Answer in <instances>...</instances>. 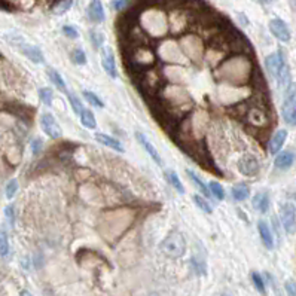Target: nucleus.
<instances>
[{"mask_svg": "<svg viewBox=\"0 0 296 296\" xmlns=\"http://www.w3.org/2000/svg\"><path fill=\"white\" fill-rule=\"evenodd\" d=\"M48 78L49 80L55 85V88L60 90L61 93H66L67 94V86H66V83H64V79L61 78V75H60L57 70H54V69H48Z\"/></svg>", "mask_w": 296, "mask_h": 296, "instance_id": "aec40b11", "label": "nucleus"}, {"mask_svg": "<svg viewBox=\"0 0 296 296\" xmlns=\"http://www.w3.org/2000/svg\"><path fill=\"white\" fill-rule=\"evenodd\" d=\"M165 177L167 180L170 182V185L177 191L179 194H185V188H183V185H182V180L179 179L177 173L176 171H173V170H168L167 173H165Z\"/></svg>", "mask_w": 296, "mask_h": 296, "instance_id": "412c9836", "label": "nucleus"}, {"mask_svg": "<svg viewBox=\"0 0 296 296\" xmlns=\"http://www.w3.org/2000/svg\"><path fill=\"white\" fill-rule=\"evenodd\" d=\"M101 66H103L104 72H106L112 79H116V78H118V69H116L115 55H113L112 48H103V49H101Z\"/></svg>", "mask_w": 296, "mask_h": 296, "instance_id": "1a4fd4ad", "label": "nucleus"}, {"mask_svg": "<svg viewBox=\"0 0 296 296\" xmlns=\"http://www.w3.org/2000/svg\"><path fill=\"white\" fill-rule=\"evenodd\" d=\"M90 38H91V42L94 43V46L96 48H101L103 46V43H104V35L99 32V30H91V33H90Z\"/></svg>", "mask_w": 296, "mask_h": 296, "instance_id": "7c9ffc66", "label": "nucleus"}, {"mask_svg": "<svg viewBox=\"0 0 296 296\" xmlns=\"http://www.w3.org/2000/svg\"><path fill=\"white\" fill-rule=\"evenodd\" d=\"M192 201H194V204L197 205L201 212H204V213H207V215H210V213H212V207H210V204H209V202H207V201H205L202 197H199V195H192Z\"/></svg>", "mask_w": 296, "mask_h": 296, "instance_id": "5701e85b", "label": "nucleus"}, {"mask_svg": "<svg viewBox=\"0 0 296 296\" xmlns=\"http://www.w3.org/2000/svg\"><path fill=\"white\" fill-rule=\"evenodd\" d=\"M21 296H32V293H30V292H27V290H24V292L21 293Z\"/></svg>", "mask_w": 296, "mask_h": 296, "instance_id": "58836bf2", "label": "nucleus"}, {"mask_svg": "<svg viewBox=\"0 0 296 296\" xmlns=\"http://www.w3.org/2000/svg\"><path fill=\"white\" fill-rule=\"evenodd\" d=\"M257 2H260V3H270L271 0H257Z\"/></svg>", "mask_w": 296, "mask_h": 296, "instance_id": "ea45409f", "label": "nucleus"}, {"mask_svg": "<svg viewBox=\"0 0 296 296\" xmlns=\"http://www.w3.org/2000/svg\"><path fill=\"white\" fill-rule=\"evenodd\" d=\"M222 296H229V295H222Z\"/></svg>", "mask_w": 296, "mask_h": 296, "instance_id": "79ce46f5", "label": "nucleus"}, {"mask_svg": "<svg viewBox=\"0 0 296 296\" xmlns=\"http://www.w3.org/2000/svg\"><path fill=\"white\" fill-rule=\"evenodd\" d=\"M284 287H286L287 296H296V283L295 281H292V280L286 281Z\"/></svg>", "mask_w": 296, "mask_h": 296, "instance_id": "c9c22d12", "label": "nucleus"}, {"mask_svg": "<svg viewBox=\"0 0 296 296\" xmlns=\"http://www.w3.org/2000/svg\"><path fill=\"white\" fill-rule=\"evenodd\" d=\"M231 194H232V198L235 201H244L246 198H249V195H250V188L246 183H238V185H235L232 188Z\"/></svg>", "mask_w": 296, "mask_h": 296, "instance_id": "6ab92c4d", "label": "nucleus"}, {"mask_svg": "<svg viewBox=\"0 0 296 296\" xmlns=\"http://www.w3.org/2000/svg\"><path fill=\"white\" fill-rule=\"evenodd\" d=\"M293 161H295L293 152L284 151V152H281V154L277 155V158L274 162H276L277 168H280V170H287V168H290V167L293 165Z\"/></svg>", "mask_w": 296, "mask_h": 296, "instance_id": "2eb2a0df", "label": "nucleus"}, {"mask_svg": "<svg viewBox=\"0 0 296 296\" xmlns=\"http://www.w3.org/2000/svg\"><path fill=\"white\" fill-rule=\"evenodd\" d=\"M186 173H188V177L191 179V182H192V183H194V185L197 186L198 189H199V191H201V192H202V194H204L205 197H209V195H210V189H209V188L205 186V183H204V182H202L201 179L198 177L197 174H195V173H194L192 170H186Z\"/></svg>", "mask_w": 296, "mask_h": 296, "instance_id": "4be33fe9", "label": "nucleus"}, {"mask_svg": "<svg viewBox=\"0 0 296 296\" xmlns=\"http://www.w3.org/2000/svg\"><path fill=\"white\" fill-rule=\"evenodd\" d=\"M40 127L42 131L49 138H60L61 137V127H60L58 121L54 118L51 113H43L40 115Z\"/></svg>", "mask_w": 296, "mask_h": 296, "instance_id": "423d86ee", "label": "nucleus"}, {"mask_svg": "<svg viewBox=\"0 0 296 296\" xmlns=\"http://www.w3.org/2000/svg\"><path fill=\"white\" fill-rule=\"evenodd\" d=\"M268 27H270L271 35H273L274 38H277L280 42L287 43V42H290V39H292L290 28H289V25H287L283 20H280V18H273V20H270Z\"/></svg>", "mask_w": 296, "mask_h": 296, "instance_id": "0eeeda50", "label": "nucleus"}, {"mask_svg": "<svg viewBox=\"0 0 296 296\" xmlns=\"http://www.w3.org/2000/svg\"><path fill=\"white\" fill-rule=\"evenodd\" d=\"M127 5H128V0H113V2H112V6H113V9H116V11H121V9L127 8Z\"/></svg>", "mask_w": 296, "mask_h": 296, "instance_id": "e433bc0d", "label": "nucleus"}, {"mask_svg": "<svg viewBox=\"0 0 296 296\" xmlns=\"http://www.w3.org/2000/svg\"><path fill=\"white\" fill-rule=\"evenodd\" d=\"M70 8H72V0H61V2H58V3L54 6V14H55V15H63V14H66Z\"/></svg>", "mask_w": 296, "mask_h": 296, "instance_id": "c85d7f7f", "label": "nucleus"}, {"mask_svg": "<svg viewBox=\"0 0 296 296\" xmlns=\"http://www.w3.org/2000/svg\"><path fill=\"white\" fill-rule=\"evenodd\" d=\"M280 222L287 234L296 231V207L292 202H283L280 207Z\"/></svg>", "mask_w": 296, "mask_h": 296, "instance_id": "39448f33", "label": "nucleus"}, {"mask_svg": "<svg viewBox=\"0 0 296 296\" xmlns=\"http://www.w3.org/2000/svg\"><path fill=\"white\" fill-rule=\"evenodd\" d=\"M39 99L43 104L51 106V104H52V99H54V93H52V90H51V88H40Z\"/></svg>", "mask_w": 296, "mask_h": 296, "instance_id": "b1692460", "label": "nucleus"}, {"mask_svg": "<svg viewBox=\"0 0 296 296\" xmlns=\"http://www.w3.org/2000/svg\"><path fill=\"white\" fill-rule=\"evenodd\" d=\"M5 215H6V217H9V220L12 222L14 220V207H6V210H5Z\"/></svg>", "mask_w": 296, "mask_h": 296, "instance_id": "4c0bfd02", "label": "nucleus"}, {"mask_svg": "<svg viewBox=\"0 0 296 296\" xmlns=\"http://www.w3.org/2000/svg\"><path fill=\"white\" fill-rule=\"evenodd\" d=\"M67 97H69V101H70V106H72L73 112H75L76 115H80V112L83 110V106H82V103H80L79 97H76L75 94H72V93H69V91H67Z\"/></svg>", "mask_w": 296, "mask_h": 296, "instance_id": "a878e982", "label": "nucleus"}, {"mask_svg": "<svg viewBox=\"0 0 296 296\" xmlns=\"http://www.w3.org/2000/svg\"><path fill=\"white\" fill-rule=\"evenodd\" d=\"M257 231H259V235H260L263 246L271 250L274 247V237H273V232H271L268 223L265 220H259L257 222Z\"/></svg>", "mask_w": 296, "mask_h": 296, "instance_id": "9b49d317", "label": "nucleus"}, {"mask_svg": "<svg viewBox=\"0 0 296 296\" xmlns=\"http://www.w3.org/2000/svg\"><path fill=\"white\" fill-rule=\"evenodd\" d=\"M63 33H64V36H67V38H70V39H76V38L79 36L78 30H76L73 25H64V27H63Z\"/></svg>", "mask_w": 296, "mask_h": 296, "instance_id": "72a5a7b5", "label": "nucleus"}, {"mask_svg": "<svg viewBox=\"0 0 296 296\" xmlns=\"http://www.w3.org/2000/svg\"><path fill=\"white\" fill-rule=\"evenodd\" d=\"M3 3H5V2H3V0H0V6H3Z\"/></svg>", "mask_w": 296, "mask_h": 296, "instance_id": "a19ab883", "label": "nucleus"}, {"mask_svg": "<svg viewBox=\"0 0 296 296\" xmlns=\"http://www.w3.org/2000/svg\"><path fill=\"white\" fill-rule=\"evenodd\" d=\"M9 253V241L3 229H0V256H8Z\"/></svg>", "mask_w": 296, "mask_h": 296, "instance_id": "bb28decb", "label": "nucleus"}, {"mask_svg": "<svg viewBox=\"0 0 296 296\" xmlns=\"http://www.w3.org/2000/svg\"><path fill=\"white\" fill-rule=\"evenodd\" d=\"M70 58H72V61H73L75 64H78V66H83V64L86 63V55H85V52H83L82 49H79V48L72 51Z\"/></svg>", "mask_w": 296, "mask_h": 296, "instance_id": "cd10ccee", "label": "nucleus"}, {"mask_svg": "<svg viewBox=\"0 0 296 296\" xmlns=\"http://www.w3.org/2000/svg\"><path fill=\"white\" fill-rule=\"evenodd\" d=\"M5 39L8 40V43L11 46H14L17 51H20L24 57L32 60L33 63H43V54L38 46L25 42V39L20 35H8L5 36Z\"/></svg>", "mask_w": 296, "mask_h": 296, "instance_id": "f03ea898", "label": "nucleus"}, {"mask_svg": "<svg viewBox=\"0 0 296 296\" xmlns=\"http://www.w3.org/2000/svg\"><path fill=\"white\" fill-rule=\"evenodd\" d=\"M80 124L85 127V128H88V130H94V128H97V119L94 116V113L91 112V110H88V109H83L82 112H80Z\"/></svg>", "mask_w": 296, "mask_h": 296, "instance_id": "a211bd4d", "label": "nucleus"}, {"mask_svg": "<svg viewBox=\"0 0 296 296\" xmlns=\"http://www.w3.org/2000/svg\"><path fill=\"white\" fill-rule=\"evenodd\" d=\"M136 138H137V141L141 144V147L146 151V154L151 157V158L154 159L155 162H157V165H162V158H161V155H159V152L157 151V147L151 143V140L146 137L143 133H140V131H136Z\"/></svg>", "mask_w": 296, "mask_h": 296, "instance_id": "9d476101", "label": "nucleus"}, {"mask_svg": "<svg viewBox=\"0 0 296 296\" xmlns=\"http://www.w3.org/2000/svg\"><path fill=\"white\" fill-rule=\"evenodd\" d=\"M252 204L259 213H267L270 209V195L267 192H257Z\"/></svg>", "mask_w": 296, "mask_h": 296, "instance_id": "dca6fc26", "label": "nucleus"}, {"mask_svg": "<svg viewBox=\"0 0 296 296\" xmlns=\"http://www.w3.org/2000/svg\"><path fill=\"white\" fill-rule=\"evenodd\" d=\"M88 17L93 22H103L104 21V8L100 0H91L88 6Z\"/></svg>", "mask_w": 296, "mask_h": 296, "instance_id": "f8f14e48", "label": "nucleus"}, {"mask_svg": "<svg viewBox=\"0 0 296 296\" xmlns=\"http://www.w3.org/2000/svg\"><path fill=\"white\" fill-rule=\"evenodd\" d=\"M159 249L167 257L177 259V257L183 256V253L186 250V240L183 237V234H180L177 231L171 232L168 237L161 243Z\"/></svg>", "mask_w": 296, "mask_h": 296, "instance_id": "7ed1b4c3", "label": "nucleus"}, {"mask_svg": "<svg viewBox=\"0 0 296 296\" xmlns=\"http://www.w3.org/2000/svg\"><path fill=\"white\" fill-rule=\"evenodd\" d=\"M247 119H249V122H250L253 127H262V125L267 124V116H265V113H263L260 109H257V107H253V109L249 110Z\"/></svg>", "mask_w": 296, "mask_h": 296, "instance_id": "f3484780", "label": "nucleus"}, {"mask_svg": "<svg viewBox=\"0 0 296 296\" xmlns=\"http://www.w3.org/2000/svg\"><path fill=\"white\" fill-rule=\"evenodd\" d=\"M17 191H18V182L14 179V180H11L8 185H6V189H5V194H6V198H14V195L17 194Z\"/></svg>", "mask_w": 296, "mask_h": 296, "instance_id": "2f4dec72", "label": "nucleus"}, {"mask_svg": "<svg viewBox=\"0 0 296 296\" xmlns=\"http://www.w3.org/2000/svg\"><path fill=\"white\" fill-rule=\"evenodd\" d=\"M265 67L270 72V75L284 88H287V85L290 83V75H289V69L287 64L283 58L281 52H273L265 58Z\"/></svg>", "mask_w": 296, "mask_h": 296, "instance_id": "f257e3e1", "label": "nucleus"}, {"mask_svg": "<svg viewBox=\"0 0 296 296\" xmlns=\"http://www.w3.org/2000/svg\"><path fill=\"white\" fill-rule=\"evenodd\" d=\"M209 189H210V194H213L217 199H223V198H225V191H223V188H222L220 183H217V182H210Z\"/></svg>", "mask_w": 296, "mask_h": 296, "instance_id": "c756f323", "label": "nucleus"}, {"mask_svg": "<svg viewBox=\"0 0 296 296\" xmlns=\"http://www.w3.org/2000/svg\"><path fill=\"white\" fill-rule=\"evenodd\" d=\"M281 115H283V119L286 124L296 125V83H293V82H290L284 91Z\"/></svg>", "mask_w": 296, "mask_h": 296, "instance_id": "20e7f679", "label": "nucleus"}, {"mask_svg": "<svg viewBox=\"0 0 296 296\" xmlns=\"http://www.w3.org/2000/svg\"><path fill=\"white\" fill-rule=\"evenodd\" d=\"M83 99L86 100L91 106H94V107H99V109H103V107H104V103H103L94 93L83 91Z\"/></svg>", "mask_w": 296, "mask_h": 296, "instance_id": "393cba45", "label": "nucleus"}, {"mask_svg": "<svg viewBox=\"0 0 296 296\" xmlns=\"http://www.w3.org/2000/svg\"><path fill=\"white\" fill-rule=\"evenodd\" d=\"M94 137L101 144H104V146H107V147H110V149H113L116 152H121V154L124 152V146H122V143L119 141L118 138L112 137L109 134H104V133H97Z\"/></svg>", "mask_w": 296, "mask_h": 296, "instance_id": "4468645a", "label": "nucleus"}, {"mask_svg": "<svg viewBox=\"0 0 296 296\" xmlns=\"http://www.w3.org/2000/svg\"><path fill=\"white\" fill-rule=\"evenodd\" d=\"M42 147H43V143H42V140H40V138H35V140L32 141V151H33V155H39L40 151H42Z\"/></svg>", "mask_w": 296, "mask_h": 296, "instance_id": "f704fd0d", "label": "nucleus"}, {"mask_svg": "<svg viewBox=\"0 0 296 296\" xmlns=\"http://www.w3.org/2000/svg\"><path fill=\"white\" fill-rule=\"evenodd\" d=\"M286 138H287V131L286 130H278L276 134L271 137V140H270V146H268L270 154H273V155L278 154L281 151V147L284 146Z\"/></svg>", "mask_w": 296, "mask_h": 296, "instance_id": "ddd939ff", "label": "nucleus"}, {"mask_svg": "<svg viewBox=\"0 0 296 296\" xmlns=\"http://www.w3.org/2000/svg\"><path fill=\"white\" fill-rule=\"evenodd\" d=\"M238 171L243 174V176H256L259 173V168H260V164H259V159L255 155H244L243 158L238 161L237 164Z\"/></svg>", "mask_w": 296, "mask_h": 296, "instance_id": "6e6552de", "label": "nucleus"}, {"mask_svg": "<svg viewBox=\"0 0 296 296\" xmlns=\"http://www.w3.org/2000/svg\"><path fill=\"white\" fill-rule=\"evenodd\" d=\"M252 280H253V284H255V287H256L257 290H259L260 293H265V283H263L262 277L259 276L257 273H253V274H252Z\"/></svg>", "mask_w": 296, "mask_h": 296, "instance_id": "473e14b6", "label": "nucleus"}]
</instances>
